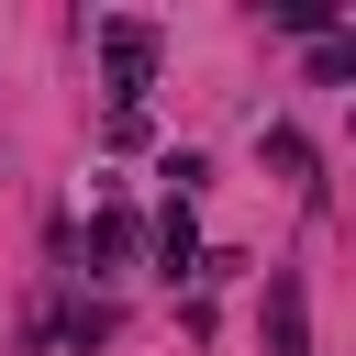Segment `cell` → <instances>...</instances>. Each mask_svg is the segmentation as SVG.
I'll return each mask as SVG.
<instances>
[{"label":"cell","instance_id":"cell-1","mask_svg":"<svg viewBox=\"0 0 356 356\" xmlns=\"http://www.w3.org/2000/svg\"><path fill=\"white\" fill-rule=\"evenodd\" d=\"M156 44H167V33H156V22H134V11H122V22H100V89H111V111H134V100H145Z\"/></svg>","mask_w":356,"mask_h":356},{"label":"cell","instance_id":"cell-2","mask_svg":"<svg viewBox=\"0 0 356 356\" xmlns=\"http://www.w3.org/2000/svg\"><path fill=\"white\" fill-rule=\"evenodd\" d=\"M267 356H312V289H300V267H267Z\"/></svg>","mask_w":356,"mask_h":356},{"label":"cell","instance_id":"cell-3","mask_svg":"<svg viewBox=\"0 0 356 356\" xmlns=\"http://www.w3.org/2000/svg\"><path fill=\"white\" fill-rule=\"evenodd\" d=\"M256 156H267V167H278L289 189H312V145H300L289 122H267V134H256Z\"/></svg>","mask_w":356,"mask_h":356},{"label":"cell","instance_id":"cell-4","mask_svg":"<svg viewBox=\"0 0 356 356\" xmlns=\"http://www.w3.org/2000/svg\"><path fill=\"white\" fill-rule=\"evenodd\" d=\"M156 256H167V278H178V267H211V256H200V234H189V200H167V222H156Z\"/></svg>","mask_w":356,"mask_h":356},{"label":"cell","instance_id":"cell-5","mask_svg":"<svg viewBox=\"0 0 356 356\" xmlns=\"http://www.w3.org/2000/svg\"><path fill=\"white\" fill-rule=\"evenodd\" d=\"M134 245H145V234H134V211H100V222H89V256H100V267H122Z\"/></svg>","mask_w":356,"mask_h":356},{"label":"cell","instance_id":"cell-6","mask_svg":"<svg viewBox=\"0 0 356 356\" xmlns=\"http://www.w3.org/2000/svg\"><path fill=\"white\" fill-rule=\"evenodd\" d=\"M312 67H323V78H356V33H334V44H312Z\"/></svg>","mask_w":356,"mask_h":356}]
</instances>
